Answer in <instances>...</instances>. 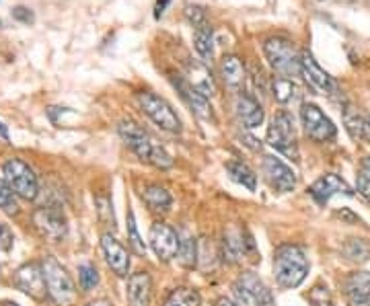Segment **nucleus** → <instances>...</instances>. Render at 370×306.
Here are the masks:
<instances>
[{
    "mask_svg": "<svg viewBox=\"0 0 370 306\" xmlns=\"http://www.w3.org/2000/svg\"><path fill=\"white\" fill-rule=\"evenodd\" d=\"M344 126H346V131L350 134L352 140H362L364 115H360L358 109H354L352 105H346V107H344Z\"/></svg>",
    "mask_w": 370,
    "mask_h": 306,
    "instance_id": "nucleus-30",
    "label": "nucleus"
},
{
    "mask_svg": "<svg viewBox=\"0 0 370 306\" xmlns=\"http://www.w3.org/2000/svg\"><path fill=\"white\" fill-rule=\"evenodd\" d=\"M13 243H15V236H13L10 228L4 222H0V251H10Z\"/></svg>",
    "mask_w": 370,
    "mask_h": 306,
    "instance_id": "nucleus-40",
    "label": "nucleus"
},
{
    "mask_svg": "<svg viewBox=\"0 0 370 306\" xmlns=\"http://www.w3.org/2000/svg\"><path fill=\"white\" fill-rule=\"evenodd\" d=\"M79 282H81V288L85 292L92 290L97 284H99V273H97V267L91 263H83L79 267Z\"/></svg>",
    "mask_w": 370,
    "mask_h": 306,
    "instance_id": "nucleus-35",
    "label": "nucleus"
},
{
    "mask_svg": "<svg viewBox=\"0 0 370 306\" xmlns=\"http://www.w3.org/2000/svg\"><path fill=\"white\" fill-rule=\"evenodd\" d=\"M198 253H200V243L191 234H179V261L187 269H193L198 265Z\"/></svg>",
    "mask_w": 370,
    "mask_h": 306,
    "instance_id": "nucleus-29",
    "label": "nucleus"
},
{
    "mask_svg": "<svg viewBox=\"0 0 370 306\" xmlns=\"http://www.w3.org/2000/svg\"><path fill=\"white\" fill-rule=\"evenodd\" d=\"M341 255L352 263H367L370 259V243L367 239H348L341 245Z\"/></svg>",
    "mask_w": 370,
    "mask_h": 306,
    "instance_id": "nucleus-27",
    "label": "nucleus"
},
{
    "mask_svg": "<svg viewBox=\"0 0 370 306\" xmlns=\"http://www.w3.org/2000/svg\"><path fill=\"white\" fill-rule=\"evenodd\" d=\"M142 200L148 206V210L154 214H167L173 206L171 193L161 185H146L142 189Z\"/></svg>",
    "mask_w": 370,
    "mask_h": 306,
    "instance_id": "nucleus-22",
    "label": "nucleus"
},
{
    "mask_svg": "<svg viewBox=\"0 0 370 306\" xmlns=\"http://www.w3.org/2000/svg\"><path fill=\"white\" fill-rule=\"evenodd\" d=\"M264 54L270 66L284 79L300 76V54L296 51L294 44L288 38H270L264 44Z\"/></svg>",
    "mask_w": 370,
    "mask_h": 306,
    "instance_id": "nucleus-4",
    "label": "nucleus"
},
{
    "mask_svg": "<svg viewBox=\"0 0 370 306\" xmlns=\"http://www.w3.org/2000/svg\"><path fill=\"white\" fill-rule=\"evenodd\" d=\"M0 306H19L17 303H8V300H4V303H0Z\"/></svg>",
    "mask_w": 370,
    "mask_h": 306,
    "instance_id": "nucleus-49",
    "label": "nucleus"
},
{
    "mask_svg": "<svg viewBox=\"0 0 370 306\" xmlns=\"http://www.w3.org/2000/svg\"><path fill=\"white\" fill-rule=\"evenodd\" d=\"M89 306H113L111 303H107V300H95V303H91Z\"/></svg>",
    "mask_w": 370,
    "mask_h": 306,
    "instance_id": "nucleus-48",
    "label": "nucleus"
},
{
    "mask_svg": "<svg viewBox=\"0 0 370 306\" xmlns=\"http://www.w3.org/2000/svg\"><path fill=\"white\" fill-rule=\"evenodd\" d=\"M0 210L8 216L19 214V202H17V193L10 189V185L4 181V177H0Z\"/></svg>",
    "mask_w": 370,
    "mask_h": 306,
    "instance_id": "nucleus-32",
    "label": "nucleus"
},
{
    "mask_svg": "<svg viewBox=\"0 0 370 306\" xmlns=\"http://www.w3.org/2000/svg\"><path fill=\"white\" fill-rule=\"evenodd\" d=\"M189 70V85L193 88H198L204 97H212L214 95V81L210 70L206 68V64H198V62H189L187 66Z\"/></svg>",
    "mask_w": 370,
    "mask_h": 306,
    "instance_id": "nucleus-24",
    "label": "nucleus"
},
{
    "mask_svg": "<svg viewBox=\"0 0 370 306\" xmlns=\"http://www.w3.org/2000/svg\"><path fill=\"white\" fill-rule=\"evenodd\" d=\"M0 138L4 140V142H8V130H6V126L0 122Z\"/></svg>",
    "mask_w": 370,
    "mask_h": 306,
    "instance_id": "nucleus-46",
    "label": "nucleus"
},
{
    "mask_svg": "<svg viewBox=\"0 0 370 306\" xmlns=\"http://www.w3.org/2000/svg\"><path fill=\"white\" fill-rule=\"evenodd\" d=\"M356 189H358V193L364 198V200H369L370 202V179L367 175H358V179H356Z\"/></svg>",
    "mask_w": 370,
    "mask_h": 306,
    "instance_id": "nucleus-41",
    "label": "nucleus"
},
{
    "mask_svg": "<svg viewBox=\"0 0 370 306\" xmlns=\"http://www.w3.org/2000/svg\"><path fill=\"white\" fill-rule=\"evenodd\" d=\"M236 284H241L245 290H249V292L255 296V300L259 303V306H274L272 292L268 290V286L262 282V277H259L255 271H245V273H241L239 280H236Z\"/></svg>",
    "mask_w": 370,
    "mask_h": 306,
    "instance_id": "nucleus-23",
    "label": "nucleus"
},
{
    "mask_svg": "<svg viewBox=\"0 0 370 306\" xmlns=\"http://www.w3.org/2000/svg\"><path fill=\"white\" fill-rule=\"evenodd\" d=\"M255 255V243L253 236L245 228H232L225 232L223 245H220V257L229 263H241L247 255Z\"/></svg>",
    "mask_w": 370,
    "mask_h": 306,
    "instance_id": "nucleus-12",
    "label": "nucleus"
},
{
    "mask_svg": "<svg viewBox=\"0 0 370 306\" xmlns=\"http://www.w3.org/2000/svg\"><path fill=\"white\" fill-rule=\"evenodd\" d=\"M169 4H171V0H156V4H154V19H161L163 13H165V8Z\"/></svg>",
    "mask_w": 370,
    "mask_h": 306,
    "instance_id": "nucleus-43",
    "label": "nucleus"
},
{
    "mask_svg": "<svg viewBox=\"0 0 370 306\" xmlns=\"http://www.w3.org/2000/svg\"><path fill=\"white\" fill-rule=\"evenodd\" d=\"M138 105L140 109L165 131H171V134H179L182 131V120L179 115L175 113V109L159 95L150 92V90H142L138 92Z\"/></svg>",
    "mask_w": 370,
    "mask_h": 306,
    "instance_id": "nucleus-6",
    "label": "nucleus"
},
{
    "mask_svg": "<svg viewBox=\"0 0 370 306\" xmlns=\"http://www.w3.org/2000/svg\"><path fill=\"white\" fill-rule=\"evenodd\" d=\"M236 115H239V122L245 128H249V130L262 126L264 118H266L264 115V107L251 95H239L236 97Z\"/></svg>",
    "mask_w": 370,
    "mask_h": 306,
    "instance_id": "nucleus-20",
    "label": "nucleus"
},
{
    "mask_svg": "<svg viewBox=\"0 0 370 306\" xmlns=\"http://www.w3.org/2000/svg\"><path fill=\"white\" fill-rule=\"evenodd\" d=\"M175 87L179 88L184 101L189 105V109L200 118V120H206V122H214V111H212V105L208 103V97H204L198 88H193L185 79H175L173 81Z\"/></svg>",
    "mask_w": 370,
    "mask_h": 306,
    "instance_id": "nucleus-18",
    "label": "nucleus"
},
{
    "mask_svg": "<svg viewBox=\"0 0 370 306\" xmlns=\"http://www.w3.org/2000/svg\"><path fill=\"white\" fill-rule=\"evenodd\" d=\"M150 247L161 261H171L179 253V234L165 222H154L150 228Z\"/></svg>",
    "mask_w": 370,
    "mask_h": 306,
    "instance_id": "nucleus-10",
    "label": "nucleus"
},
{
    "mask_svg": "<svg viewBox=\"0 0 370 306\" xmlns=\"http://www.w3.org/2000/svg\"><path fill=\"white\" fill-rule=\"evenodd\" d=\"M184 15L191 27H200V25L208 23L206 21V8L200 6V4H185Z\"/></svg>",
    "mask_w": 370,
    "mask_h": 306,
    "instance_id": "nucleus-36",
    "label": "nucleus"
},
{
    "mask_svg": "<svg viewBox=\"0 0 370 306\" xmlns=\"http://www.w3.org/2000/svg\"><path fill=\"white\" fill-rule=\"evenodd\" d=\"M44 277H46V288L49 300L56 306H70L77 300V286L68 271L58 263L56 257H44L42 261Z\"/></svg>",
    "mask_w": 370,
    "mask_h": 306,
    "instance_id": "nucleus-3",
    "label": "nucleus"
},
{
    "mask_svg": "<svg viewBox=\"0 0 370 306\" xmlns=\"http://www.w3.org/2000/svg\"><path fill=\"white\" fill-rule=\"evenodd\" d=\"M268 144L276 148L278 152L298 161V148H296V130L294 120L288 111H278L268 128Z\"/></svg>",
    "mask_w": 370,
    "mask_h": 306,
    "instance_id": "nucleus-7",
    "label": "nucleus"
},
{
    "mask_svg": "<svg viewBox=\"0 0 370 306\" xmlns=\"http://www.w3.org/2000/svg\"><path fill=\"white\" fill-rule=\"evenodd\" d=\"M227 171H229V175H231L234 183L247 187L249 191H255V187H257V175L251 171L249 165H245L243 161H229V163H227Z\"/></svg>",
    "mask_w": 370,
    "mask_h": 306,
    "instance_id": "nucleus-28",
    "label": "nucleus"
},
{
    "mask_svg": "<svg viewBox=\"0 0 370 306\" xmlns=\"http://www.w3.org/2000/svg\"><path fill=\"white\" fill-rule=\"evenodd\" d=\"M118 131H120L122 140L126 142V146L138 156L140 161H144L156 169H171L173 167L171 154L163 146H159L148 136V131L142 130L134 120H122L118 126Z\"/></svg>",
    "mask_w": 370,
    "mask_h": 306,
    "instance_id": "nucleus-1",
    "label": "nucleus"
},
{
    "mask_svg": "<svg viewBox=\"0 0 370 306\" xmlns=\"http://www.w3.org/2000/svg\"><path fill=\"white\" fill-rule=\"evenodd\" d=\"M165 306H202V298L193 288H175L167 296Z\"/></svg>",
    "mask_w": 370,
    "mask_h": 306,
    "instance_id": "nucleus-31",
    "label": "nucleus"
},
{
    "mask_svg": "<svg viewBox=\"0 0 370 306\" xmlns=\"http://www.w3.org/2000/svg\"><path fill=\"white\" fill-rule=\"evenodd\" d=\"M33 224L38 228V232L51 241L58 243L68 234V220L64 210L58 204H44L33 212Z\"/></svg>",
    "mask_w": 370,
    "mask_h": 306,
    "instance_id": "nucleus-8",
    "label": "nucleus"
},
{
    "mask_svg": "<svg viewBox=\"0 0 370 306\" xmlns=\"http://www.w3.org/2000/svg\"><path fill=\"white\" fill-rule=\"evenodd\" d=\"M272 92H274V99L280 105H288V103H292L300 97V87L292 79L276 76L272 81Z\"/></svg>",
    "mask_w": 370,
    "mask_h": 306,
    "instance_id": "nucleus-26",
    "label": "nucleus"
},
{
    "mask_svg": "<svg viewBox=\"0 0 370 306\" xmlns=\"http://www.w3.org/2000/svg\"><path fill=\"white\" fill-rule=\"evenodd\" d=\"M4 181L23 200H35L40 195V181L33 169L21 159H8L2 167Z\"/></svg>",
    "mask_w": 370,
    "mask_h": 306,
    "instance_id": "nucleus-5",
    "label": "nucleus"
},
{
    "mask_svg": "<svg viewBox=\"0 0 370 306\" xmlns=\"http://www.w3.org/2000/svg\"><path fill=\"white\" fill-rule=\"evenodd\" d=\"M309 303H311V306H333V300H331V294H329L327 286L317 284L309 292Z\"/></svg>",
    "mask_w": 370,
    "mask_h": 306,
    "instance_id": "nucleus-37",
    "label": "nucleus"
},
{
    "mask_svg": "<svg viewBox=\"0 0 370 306\" xmlns=\"http://www.w3.org/2000/svg\"><path fill=\"white\" fill-rule=\"evenodd\" d=\"M307 253L296 245H282L274 253V275L280 288H298L309 275Z\"/></svg>",
    "mask_w": 370,
    "mask_h": 306,
    "instance_id": "nucleus-2",
    "label": "nucleus"
},
{
    "mask_svg": "<svg viewBox=\"0 0 370 306\" xmlns=\"http://www.w3.org/2000/svg\"><path fill=\"white\" fill-rule=\"evenodd\" d=\"M335 216H337V218H341L344 222H348V224H358V222H360V218H358L352 210H348V208L337 210V212H335Z\"/></svg>",
    "mask_w": 370,
    "mask_h": 306,
    "instance_id": "nucleus-42",
    "label": "nucleus"
},
{
    "mask_svg": "<svg viewBox=\"0 0 370 306\" xmlns=\"http://www.w3.org/2000/svg\"><path fill=\"white\" fill-rule=\"evenodd\" d=\"M13 19L19 21V23H23V25H31V23L35 21V15H33V10L27 8V6H15V8H13Z\"/></svg>",
    "mask_w": 370,
    "mask_h": 306,
    "instance_id": "nucleus-39",
    "label": "nucleus"
},
{
    "mask_svg": "<svg viewBox=\"0 0 370 306\" xmlns=\"http://www.w3.org/2000/svg\"><path fill=\"white\" fill-rule=\"evenodd\" d=\"M15 284L21 292H25L29 298L42 303L46 300L47 288H46V277H44V269L42 263H27L23 267L17 269L15 273Z\"/></svg>",
    "mask_w": 370,
    "mask_h": 306,
    "instance_id": "nucleus-11",
    "label": "nucleus"
},
{
    "mask_svg": "<svg viewBox=\"0 0 370 306\" xmlns=\"http://www.w3.org/2000/svg\"><path fill=\"white\" fill-rule=\"evenodd\" d=\"M300 74L305 76V81L323 95H333L337 90V83L325 72L323 68L315 62L311 51H303L300 54Z\"/></svg>",
    "mask_w": 370,
    "mask_h": 306,
    "instance_id": "nucleus-14",
    "label": "nucleus"
},
{
    "mask_svg": "<svg viewBox=\"0 0 370 306\" xmlns=\"http://www.w3.org/2000/svg\"><path fill=\"white\" fill-rule=\"evenodd\" d=\"M126 220H128V241H130L132 249H134L138 255H144V253H146V247H144V241H142V236H140L136 218H134V212H132V210H128Z\"/></svg>",
    "mask_w": 370,
    "mask_h": 306,
    "instance_id": "nucleus-34",
    "label": "nucleus"
},
{
    "mask_svg": "<svg viewBox=\"0 0 370 306\" xmlns=\"http://www.w3.org/2000/svg\"><path fill=\"white\" fill-rule=\"evenodd\" d=\"M360 173H362V175H367L370 179V156L362 159V163H360Z\"/></svg>",
    "mask_w": 370,
    "mask_h": 306,
    "instance_id": "nucleus-44",
    "label": "nucleus"
},
{
    "mask_svg": "<svg viewBox=\"0 0 370 306\" xmlns=\"http://www.w3.org/2000/svg\"><path fill=\"white\" fill-rule=\"evenodd\" d=\"M232 294H234L236 306H259V303L255 300V296L249 290H245L241 284H236V282L232 286Z\"/></svg>",
    "mask_w": 370,
    "mask_h": 306,
    "instance_id": "nucleus-38",
    "label": "nucleus"
},
{
    "mask_svg": "<svg viewBox=\"0 0 370 306\" xmlns=\"http://www.w3.org/2000/svg\"><path fill=\"white\" fill-rule=\"evenodd\" d=\"M193 47L198 51V56L204 62H210L214 58V29L210 23H204L200 27H195L193 33Z\"/></svg>",
    "mask_w": 370,
    "mask_h": 306,
    "instance_id": "nucleus-25",
    "label": "nucleus"
},
{
    "mask_svg": "<svg viewBox=\"0 0 370 306\" xmlns=\"http://www.w3.org/2000/svg\"><path fill=\"white\" fill-rule=\"evenodd\" d=\"M300 120H303V126H305L307 136L311 140H315V142H329L337 134L333 122L313 103H305L300 107Z\"/></svg>",
    "mask_w": 370,
    "mask_h": 306,
    "instance_id": "nucleus-9",
    "label": "nucleus"
},
{
    "mask_svg": "<svg viewBox=\"0 0 370 306\" xmlns=\"http://www.w3.org/2000/svg\"><path fill=\"white\" fill-rule=\"evenodd\" d=\"M344 294L350 306H370V271H352L344 280Z\"/></svg>",
    "mask_w": 370,
    "mask_h": 306,
    "instance_id": "nucleus-17",
    "label": "nucleus"
},
{
    "mask_svg": "<svg viewBox=\"0 0 370 306\" xmlns=\"http://www.w3.org/2000/svg\"><path fill=\"white\" fill-rule=\"evenodd\" d=\"M220 74H223L225 85L232 88V90H241L243 85H245V79H247L243 60L239 56H234V54H227L220 60Z\"/></svg>",
    "mask_w": 370,
    "mask_h": 306,
    "instance_id": "nucleus-21",
    "label": "nucleus"
},
{
    "mask_svg": "<svg viewBox=\"0 0 370 306\" xmlns=\"http://www.w3.org/2000/svg\"><path fill=\"white\" fill-rule=\"evenodd\" d=\"M262 171L266 181L270 183V187L274 191L280 193H286V191H292L296 187V175L290 167H286L280 159L276 156H264V163H262Z\"/></svg>",
    "mask_w": 370,
    "mask_h": 306,
    "instance_id": "nucleus-13",
    "label": "nucleus"
},
{
    "mask_svg": "<svg viewBox=\"0 0 370 306\" xmlns=\"http://www.w3.org/2000/svg\"><path fill=\"white\" fill-rule=\"evenodd\" d=\"M95 208H97L99 220H101L105 226H111V230H115V214H113V204H111V200L105 198V195H99V198H95Z\"/></svg>",
    "mask_w": 370,
    "mask_h": 306,
    "instance_id": "nucleus-33",
    "label": "nucleus"
},
{
    "mask_svg": "<svg viewBox=\"0 0 370 306\" xmlns=\"http://www.w3.org/2000/svg\"><path fill=\"white\" fill-rule=\"evenodd\" d=\"M216 306H236V303H232V300H229V298H218Z\"/></svg>",
    "mask_w": 370,
    "mask_h": 306,
    "instance_id": "nucleus-47",
    "label": "nucleus"
},
{
    "mask_svg": "<svg viewBox=\"0 0 370 306\" xmlns=\"http://www.w3.org/2000/svg\"><path fill=\"white\" fill-rule=\"evenodd\" d=\"M126 296H128V305L130 306H150L152 280H150L148 271H136L128 277Z\"/></svg>",
    "mask_w": 370,
    "mask_h": 306,
    "instance_id": "nucleus-19",
    "label": "nucleus"
},
{
    "mask_svg": "<svg viewBox=\"0 0 370 306\" xmlns=\"http://www.w3.org/2000/svg\"><path fill=\"white\" fill-rule=\"evenodd\" d=\"M362 138L370 142V113L364 115V131H362Z\"/></svg>",
    "mask_w": 370,
    "mask_h": 306,
    "instance_id": "nucleus-45",
    "label": "nucleus"
},
{
    "mask_svg": "<svg viewBox=\"0 0 370 306\" xmlns=\"http://www.w3.org/2000/svg\"><path fill=\"white\" fill-rule=\"evenodd\" d=\"M101 249L105 253V261L111 267V271L120 277H126L130 271V253L128 249L113 236V234H103L101 236Z\"/></svg>",
    "mask_w": 370,
    "mask_h": 306,
    "instance_id": "nucleus-15",
    "label": "nucleus"
},
{
    "mask_svg": "<svg viewBox=\"0 0 370 306\" xmlns=\"http://www.w3.org/2000/svg\"><path fill=\"white\" fill-rule=\"evenodd\" d=\"M344 193V195H354V191L350 189V185L337 177L335 173H327L321 179H317L311 187H309V195L317 202V204H327L333 195Z\"/></svg>",
    "mask_w": 370,
    "mask_h": 306,
    "instance_id": "nucleus-16",
    "label": "nucleus"
}]
</instances>
